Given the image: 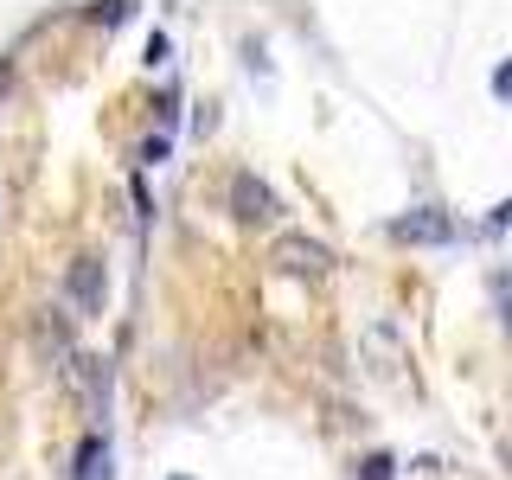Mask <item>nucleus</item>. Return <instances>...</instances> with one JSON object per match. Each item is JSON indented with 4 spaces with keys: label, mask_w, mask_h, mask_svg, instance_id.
<instances>
[{
    "label": "nucleus",
    "mask_w": 512,
    "mask_h": 480,
    "mask_svg": "<svg viewBox=\"0 0 512 480\" xmlns=\"http://www.w3.org/2000/svg\"><path fill=\"white\" fill-rule=\"evenodd\" d=\"M64 288H71V301H77L84 314H103V301H109V269H103V256H77L71 276H64Z\"/></svg>",
    "instance_id": "1"
},
{
    "label": "nucleus",
    "mask_w": 512,
    "mask_h": 480,
    "mask_svg": "<svg viewBox=\"0 0 512 480\" xmlns=\"http://www.w3.org/2000/svg\"><path fill=\"white\" fill-rule=\"evenodd\" d=\"M276 263L295 269V276H327V269H333V250L320 244V237H282V244H276Z\"/></svg>",
    "instance_id": "2"
},
{
    "label": "nucleus",
    "mask_w": 512,
    "mask_h": 480,
    "mask_svg": "<svg viewBox=\"0 0 512 480\" xmlns=\"http://www.w3.org/2000/svg\"><path fill=\"white\" fill-rule=\"evenodd\" d=\"M231 212L244 224H269V218H276V192L256 180V173H237V180H231Z\"/></svg>",
    "instance_id": "3"
},
{
    "label": "nucleus",
    "mask_w": 512,
    "mask_h": 480,
    "mask_svg": "<svg viewBox=\"0 0 512 480\" xmlns=\"http://www.w3.org/2000/svg\"><path fill=\"white\" fill-rule=\"evenodd\" d=\"M391 237H404V244H448L455 224H448L436 205H416V212H404V218L391 224Z\"/></svg>",
    "instance_id": "4"
},
{
    "label": "nucleus",
    "mask_w": 512,
    "mask_h": 480,
    "mask_svg": "<svg viewBox=\"0 0 512 480\" xmlns=\"http://www.w3.org/2000/svg\"><path fill=\"white\" fill-rule=\"evenodd\" d=\"M71 480H109V436H84L77 448V474Z\"/></svg>",
    "instance_id": "5"
},
{
    "label": "nucleus",
    "mask_w": 512,
    "mask_h": 480,
    "mask_svg": "<svg viewBox=\"0 0 512 480\" xmlns=\"http://www.w3.org/2000/svg\"><path fill=\"white\" fill-rule=\"evenodd\" d=\"M391 468H397L391 455H365V480H391Z\"/></svg>",
    "instance_id": "6"
}]
</instances>
